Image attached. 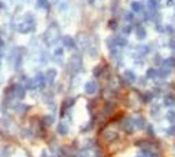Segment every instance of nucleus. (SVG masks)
Instances as JSON below:
<instances>
[{"label": "nucleus", "mask_w": 175, "mask_h": 157, "mask_svg": "<svg viewBox=\"0 0 175 157\" xmlns=\"http://www.w3.org/2000/svg\"><path fill=\"white\" fill-rule=\"evenodd\" d=\"M157 74H159V72H157L155 68H149L148 71H146V77H148L149 79H155V78L157 77Z\"/></svg>", "instance_id": "nucleus-20"}, {"label": "nucleus", "mask_w": 175, "mask_h": 157, "mask_svg": "<svg viewBox=\"0 0 175 157\" xmlns=\"http://www.w3.org/2000/svg\"><path fill=\"white\" fill-rule=\"evenodd\" d=\"M131 8H133V11L138 12V11L142 10V5H141V3H138V2H133L131 3Z\"/></svg>", "instance_id": "nucleus-21"}, {"label": "nucleus", "mask_w": 175, "mask_h": 157, "mask_svg": "<svg viewBox=\"0 0 175 157\" xmlns=\"http://www.w3.org/2000/svg\"><path fill=\"white\" fill-rule=\"evenodd\" d=\"M168 134H171V135H174V134H175V124H174L173 127L170 128V131H168Z\"/></svg>", "instance_id": "nucleus-27"}, {"label": "nucleus", "mask_w": 175, "mask_h": 157, "mask_svg": "<svg viewBox=\"0 0 175 157\" xmlns=\"http://www.w3.org/2000/svg\"><path fill=\"white\" fill-rule=\"evenodd\" d=\"M55 78H56V70L49 68L45 72V81H47V83H53Z\"/></svg>", "instance_id": "nucleus-7"}, {"label": "nucleus", "mask_w": 175, "mask_h": 157, "mask_svg": "<svg viewBox=\"0 0 175 157\" xmlns=\"http://www.w3.org/2000/svg\"><path fill=\"white\" fill-rule=\"evenodd\" d=\"M164 105L168 106V108L174 106V105H175V97H174V96H167V97H164Z\"/></svg>", "instance_id": "nucleus-13"}, {"label": "nucleus", "mask_w": 175, "mask_h": 157, "mask_svg": "<svg viewBox=\"0 0 175 157\" xmlns=\"http://www.w3.org/2000/svg\"><path fill=\"white\" fill-rule=\"evenodd\" d=\"M74 103H75V99H73V97H71V99L64 100V103H63V109H66V111H67V109H70L73 105H74Z\"/></svg>", "instance_id": "nucleus-16"}, {"label": "nucleus", "mask_w": 175, "mask_h": 157, "mask_svg": "<svg viewBox=\"0 0 175 157\" xmlns=\"http://www.w3.org/2000/svg\"><path fill=\"white\" fill-rule=\"evenodd\" d=\"M38 3H40V5H41V7H45V8L48 7V3H47V0H38Z\"/></svg>", "instance_id": "nucleus-23"}, {"label": "nucleus", "mask_w": 175, "mask_h": 157, "mask_svg": "<svg viewBox=\"0 0 175 157\" xmlns=\"http://www.w3.org/2000/svg\"><path fill=\"white\" fill-rule=\"evenodd\" d=\"M3 45V40H2V38H0V47H2Z\"/></svg>", "instance_id": "nucleus-29"}, {"label": "nucleus", "mask_w": 175, "mask_h": 157, "mask_svg": "<svg viewBox=\"0 0 175 157\" xmlns=\"http://www.w3.org/2000/svg\"><path fill=\"white\" fill-rule=\"evenodd\" d=\"M123 77H125V79L129 83L134 82V81L137 79V77H135V74L131 71V70H127V71H125V74H123Z\"/></svg>", "instance_id": "nucleus-10"}, {"label": "nucleus", "mask_w": 175, "mask_h": 157, "mask_svg": "<svg viewBox=\"0 0 175 157\" xmlns=\"http://www.w3.org/2000/svg\"><path fill=\"white\" fill-rule=\"evenodd\" d=\"M103 138H104V141H107V142H112L118 138V133H115L114 130H104Z\"/></svg>", "instance_id": "nucleus-4"}, {"label": "nucleus", "mask_w": 175, "mask_h": 157, "mask_svg": "<svg viewBox=\"0 0 175 157\" xmlns=\"http://www.w3.org/2000/svg\"><path fill=\"white\" fill-rule=\"evenodd\" d=\"M166 119L171 123H175V109H170V111L166 113Z\"/></svg>", "instance_id": "nucleus-17"}, {"label": "nucleus", "mask_w": 175, "mask_h": 157, "mask_svg": "<svg viewBox=\"0 0 175 157\" xmlns=\"http://www.w3.org/2000/svg\"><path fill=\"white\" fill-rule=\"evenodd\" d=\"M44 40L45 43L48 44V45H52V44H56L59 40V29L55 26V25H52V26L48 27V30L45 32L44 34Z\"/></svg>", "instance_id": "nucleus-1"}, {"label": "nucleus", "mask_w": 175, "mask_h": 157, "mask_svg": "<svg viewBox=\"0 0 175 157\" xmlns=\"http://www.w3.org/2000/svg\"><path fill=\"white\" fill-rule=\"evenodd\" d=\"M109 26H111L112 29H115V26H116V23H115V22H111V23H109Z\"/></svg>", "instance_id": "nucleus-28"}, {"label": "nucleus", "mask_w": 175, "mask_h": 157, "mask_svg": "<svg viewBox=\"0 0 175 157\" xmlns=\"http://www.w3.org/2000/svg\"><path fill=\"white\" fill-rule=\"evenodd\" d=\"M149 8L152 11H155L157 8V0H149Z\"/></svg>", "instance_id": "nucleus-22"}, {"label": "nucleus", "mask_w": 175, "mask_h": 157, "mask_svg": "<svg viewBox=\"0 0 175 157\" xmlns=\"http://www.w3.org/2000/svg\"><path fill=\"white\" fill-rule=\"evenodd\" d=\"M133 18H134V16H133V14H131V12L126 14V19H127L129 22H133Z\"/></svg>", "instance_id": "nucleus-25"}, {"label": "nucleus", "mask_w": 175, "mask_h": 157, "mask_svg": "<svg viewBox=\"0 0 175 157\" xmlns=\"http://www.w3.org/2000/svg\"><path fill=\"white\" fill-rule=\"evenodd\" d=\"M29 108L30 106L29 105H26V104H16L15 105V112H18V113H25L26 111H29Z\"/></svg>", "instance_id": "nucleus-12"}, {"label": "nucleus", "mask_w": 175, "mask_h": 157, "mask_svg": "<svg viewBox=\"0 0 175 157\" xmlns=\"http://www.w3.org/2000/svg\"><path fill=\"white\" fill-rule=\"evenodd\" d=\"M56 131H58V134H60V135H67V134H69V126L64 124V123H59L58 127H56Z\"/></svg>", "instance_id": "nucleus-8"}, {"label": "nucleus", "mask_w": 175, "mask_h": 157, "mask_svg": "<svg viewBox=\"0 0 175 157\" xmlns=\"http://www.w3.org/2000/svg\"><path fill=\"white\" fill-rule=\"evenodd\" d=\"M122 127L126 133H133V128H134V120H131V117H126L122 122Z\"/></svg>", "instance_id": "nucleus-5"}, {"label": "nucleus", "mask_w": 175, "mask_h": 157, "mask_svg": "<svg viewBox=\"0 0 175 157\" xmlns=\"http://www.w3.org/2000/svg\"><path fill=\"white\" fill-rule=\"evenodd\" d=\"M114 43H115V45L116 47H123V45H126V38H123V37H115L114 38Z\"/></svg>", "instance_id": "nucleus-18"}, {"label": "nucleus", "mask_w": 175, "mask_h": 157, "mask_svg": "<svg viewBox=\"0 0 175 157\" xmlns=\"http://www.w3.org/2000/svg\"><path fill=\"white\" fill-rule=\"evenodd\" d=\"M14 88V97L15 99H25V96H26V88H25L23 85H21V83H15V85H12Z\"/></svg>", "instance_id": "nucleus-3"}, {"label": "nucleus", "mask_w": 175, "mask_h": 157, "mask_svg": "<svg viewBox=\"0 0 175 157\" xmlns=\"http://www.w3.org/2000/svg\"><path fill=\"white\" fill-rule=\"evenodd\" d=\"M96 92H97V83H96L95 81H89V82L85 85V93L89 94V96H92V94H95Z\"/></svg>", "instance_id": "nucleus-6"}, {"label": "nucleus", "mask_w": 175, "mask_h": 157, "mask_svg": "<svg viewBox=\"0 0 175 157\" xmlns=\"http://www.w3.org/2000/svg\"><path fill=\"white\" fill-rule=\"evenodd\" d=\"M134 124L137 126L138 128H142L145 126V117L144 116H138L137 119H134Z\"/></svg>", "instance_id": "nucleus-15"}, {"label": "nucleus", "mask_w": 175, "mask_h": 157, "mask_svg": "<svg viewBox=\"0 0 175 157\" xmlns=\"http://www.w3.org/2000/svg\"><path fill=\"white\" fill-rule=\"evenodd\" d=\"M63 45L66 47V48H73V47L75 45V43L70 36H66V37H63Z\"/></svg>", "instance_id": "nucleus-11"}, {"label": "nucleus", "mask_w": 175, "mask_h": 157, "mask_svg": "<svg viewBox=\"0 0 175 157\" xmlns=\"http://www.w3.org/2000/svg\"><path fill=\"white\" fill-rule=\"evenodd\" d=\"M62 55H63V51H62V49H56V51H55V56H56V58H60Z\"/></svg>", "instance_id": "nucleus-24"}, {"label": "nucleus", "mask_w": 175, "mask_h": 157, "mask_svg": "<svg viewBox=\"0 0 175 157\" xmlns=\"http://www.w3.org/2000/svg\"><path fill=\"white\" fill-rule=\"evenodd\" d=\"M148 133L151 134V135H152V134H155V128L152 127V126H148Z\"/></svg>", "instance_id": "nucleus-26"}, {"label": "nucleus", "mask_w": 175, "mask_h": 157, "mask_svg": "<svg viewBox=\"0 0 175 157\" xmlns=\"http://www.w3.org/2000/svg\"><path fill=\"white\" fill-rule=\"evenodd\" d=\"M82 67V59L80 55H73L71 60H70V70L73 72H78Z\"/></svg>", "instance_id": "nucleus-2"}, {"label": "nucleus", "mask_w": 175, "mask_h": 157, "mask_svg": "<svg viewBox=\"0 0 175 157\" xmlns=\"http://www.w3.org/2000/svg\"><path fill=\"white\" fill-rule=\"evenodd\" d=\"M135 34H137V38H138V40H142V38L146 37V32H145V29H144V27H138V29H137V33H135Z\"/></svg>", "instance_id": "nucleus-19"}, {"label": "nucleus", "mask_w": 175, "mask_h": 157, "mask_svg": "<svg viewBox=\"0 0 175 157\" xmlns=\"http://www.w3.org/2000/svg\"><path fill=\"white\" fill-rule=\"evenodd\" d=\"M52 123H53V117L51 116V115H47V116H44L43 119H41V124H43L44 127L45 126H51Z\"/></svg>", "instance_id": "nucleus-14"}, {"label": "nucleus", "mask_w": 175, "mask_h": 157, "mask_svg": "<svg viewBox=\"0 0 175 157\" xmlns=\"http://www.w3.org/2000/svg\"><path fill=\"white\" fill-rule=\"evenodd\" d=\"M115 112V104L114 103H105L104 105V113L108 116V115H112Z\"/></svg>", "instance_id": "nucleus-9"}]
</instances>
